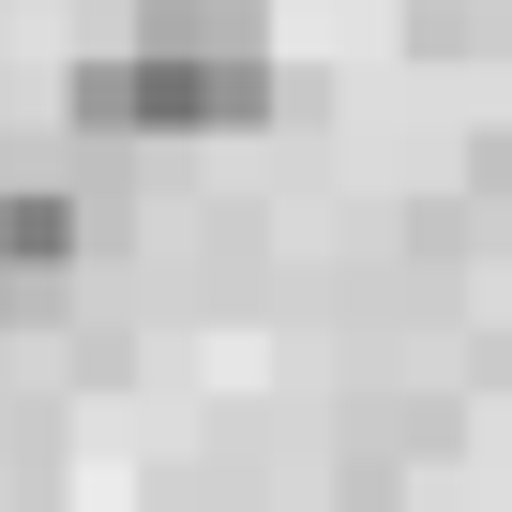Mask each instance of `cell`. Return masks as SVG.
Masks as SVG:
<instances>
[{"instance_id": "1", "label": "cell", "mask_w": 512, "mask_h": 512, "mask_svg": "<svg viewBox=\"0 0 512 512\" xmlns=\"http://www.w3.org/2000/svg\"><path fill=\"white\" fill-rule=\"evenodd\" d=\"M76 136H241L272 106V16L256 0H136V31L76 61Z\"/></svg>"}, {"instance_id": "2", "label": "cell", "mask_w": 512, "mask_h": 512, "mask_svg": "<svg viewBox=\"0 0 512 512\" xmlns=\"http://www.w3.org/2000/svg\"><path fill=\"white\" fill-rule=\"evenodd\" d=\"M0 256H16L31 287H46V272H76V256H91V196H61V181H16V196H0Z\"/></svg>"}]
</instances>
